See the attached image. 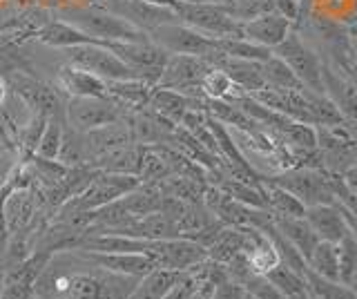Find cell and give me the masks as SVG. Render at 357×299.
<instances>
[{"label":"cell","instance_id":"cell-30","mask_svg":"<svg viewBox=\"0 0 357 299\" xmlns=\"http://www.w3.org/2000/svg\"><path fill=\"white\" fill-rule=\"evenodd\" d=\"M217 49L221 54L232 59H243V61H257L264 63L266 59L273 56V49L257 45V43L243 38V36H232V38H217Z\"/></svg>","mask_w":357,"mask_h":299},{"label":"cell","instance_id":"cell-18","mask_svg":"<svg viewBox=\"0 0 357 299\" xmlns=\"http://www.w3.org/2000/svg\"><path fill=\"white\" fill-rule=\"evenodd\" d=\"M293 29H295L293 20H288L279 12H268V14H261L248 20V23H241V36L261 47L275 49L279 43L286 40V36Z\"/></svg>","mask_w":357,"mask_h":299},{"label":"cell","instance_id":"cell-7","mask_svg":"<svg viewBox=\"0 0 357 299\" xmlns=\"http://www.w3.org/2000/svg\"><path fill=\"white\" fill-rule=\"evenodd\" d=\"M128 109L130 107L119 103L116 98H112V96H105V98L74 96L67 101V125L85 135V132H92L103 125L116 123V121H123Z\"/></svg>","mask_w":357,"mask_h":299},{"label":"cell","instance_id":"cell-42","mask_svg":"<svg viewBox=\"0 0 357 299\" xmlns=\"http://www.w3.org/2000/svg\"><path fill=\"white\" fill-rule=\"evenodd\" d=\"M340 176H342V181L346 183V187H349V190H353V192L357 194V163L351 165V168L346 170V172H342Z\"/></svg>","mask_w":357,"mask_h":299},{"label":"cell","instance_id":"cell-25","mask_svg":"<svg viewBox=\"0 0 357 299\" xmlns=\"http://www.w3.org/2000/svg\"><path fill=\"white\" fill-rule=\"evenodd\" d=\"M275 228L288 243H293L297 248V252L308 261L312 248L317 246L319 237L315 235V230L310 228V224L306 221V217H275Z\"/></svg>","mask_w":357,"mask_h":299},{"label":"cell","instance_id":"cell-14","mask_svg":"<svg viewBox=\"0 0 357 299\" xmlns=\"http://www.w3.org/2000/svg\"><path fill=\"white\" fill-rule=\"evenodd\" d=\"M145 254L154 261L156 268H170L188 273L197 263L208 259V250L197 241H190L183 237L176 239H150Z\"/></svg>","mask_w":357,"mask_h":299},{"label":"cell","instance_id":"cell-19","mask_svg":"<svg viewBox=\"0 0 357 299\" xmlns=\"http://www.w3.org/2000/svg\"><path fill=\"white\" fill-rule=\"evenodd\" d=\"M76 250L81 252L85 259L96 263L98 268L128 275V277H137V279H141V277H145L150 270L156 268L148 254H141V252H98V250H83V248H76Z\"/></svg>","mask_w":357,"mask_h":299},{"label":"cell","instance_id":"cell-46","mask_svg":"<svg viewBox=\"0 0 357 299\" xmlns=\"http://www.w3.org/2000/svg\"><path fill=\"white\" fill-rule=\"evenodd\" d=\"M3 288H5V270L0 268V299H3Z\"/></svg>","mask_w":357,"mask_h":299},{"label":"cell","instance_id":"cell-40","mask_svg":"<svg viewBox=\"0 0 357 299\" xmlns=\"http://www.w3.org/2000/svg\"><path fill=\"white\" fill-rule=\"evenodd\" d=\"M243 286H239L237 282H232L228 273L226 277H221V279L215 284V291H212V299H241L243 297Z\"/></svg>","mask_w":357,"mask_h":299},{"label":"cell","instance_id":"cell-8","mask_svg":"<svg viewBox=\"0 0 357 299\" xmlns=\"http://www.w3.org/2000/svg\"><path fill=\"white\" fill-rule=\"evenodd\" d=\"M103 47L114 52L123 63H128L139 74L141 81L150 85H159L163 68L170 59V54L152 40H114L105 43Z\"/></svg>","mask_w":357,"mask_h":299},{"label":"cell","instance_id":"cell-35","mask_svg":"<svg viewBox=\"0 0 357 299\" xmlns=\"http://www.w3.org/2000/svg\"><path fill=\"white\" fill-rule=\"evenodd\" d=\"M65 128H67V123H63V121L50 118V123H47V128H45L43 137H40L36 157L47 159V161H59L63 137H65Z\"/></svg>","mask_w":357,"mask_h":299},{"label":"cell","instance_id":"cell-45","mask_svg":"<svg viewBox=\"0 0 357 299\" xmlns=\"http://www.w3.org/2000/svg\"><path fill=\"white\" fill-rule=\"evenodd\" d=\"M148 3H152V5H159V7H165V9H176V5H178V0H148Z\"/></svg>","mask_w":357,"mask_h":299},{"label":"cell","instance_id":"cell-39","mask_svg":"<svg viewBox=\"0 0 357 299\" xmlns=\"http://www.w3.org/2000/svg\"><path fill=\"white\" fill-rule=\"evenodd\" d=\"M199 282H197V277L192 275V273H185L183 275V279L181 282H178L174 288H172V291L170 293H167L163 299H192L195 297V293L199 291Z\"/></svg>","mask_w":357,"mask_h":299},{"label":"cell","instance_id":"cell-47","mask_svg":"<svg viewBox=\"0 0 357 299\" xmlns=\"http://www.w3.org/2000/svg\"><path fill=\"white\" fill-rule=\"evenodd\" d=\"M241 299H257V297H255V295H252V293H248V291H245V293H243V297H241Z\"/></svg>","mask_w":357,"mask_h":299},{"label":"cell","instance_id":"cell-16","mask_svg":"<svg viewBox=\"0 0 357 299\" xmlns=\"http://www.w3.org/2000/svg\"><path fill=\"white\" fill-rule=\"evenodd\" d=\"M321 79H324V94L337 105L346 125L357 130V79L324 61H321Z\"/></svg>","mask_w":357,"mask_h":299},{"label":"cell","instance_id":"cell-3","mask_svg":"<svg viewBox=\"0 0 357 299\" xmlns=\"http://www.w3.org/2000/svg\"><path fill=\"white\" fill-rule=\"evenodd\" d=\"M61 18L96 38L100 45L114 40H150L145 31L132 27L103 7H67L61 12Z\"/></svg>","mask_w":357,"mask_h":299},{"label":"cell","instance_id":"cell-20","mask_svg":"<svg viewBox=\"0 0 357 299\" xmlns=\"http://www.w3.org/2000/svg\"><path fill=\"white\" fill-rule=\"evenodd\" d=\"M306 221L310 228L315 230V235L321 241L340 243L346 235H351L349 221H346L342 208L335 204H319V206H308L306 208Z\"/></svg>","mask_w":357,"mask_h":299},{"label":"cell","instance_id":"cell-23","mask_svg":"<svg viewBox=\"0 0 357 299\" xmlns=\"http://www.w3.org/2000/svg\"><path fill=\"white\" fill-rule=\"evenodd\" d=\"M150 109H154L156 114H161L174 125H181L183 116L188 114V109H204V98H190L181 92L165 90V87L156 85L150 96Z\"/></svg>","mask_w":357,"mask_h":299},{"label":"cell","instance_id":"cell-9","mask_svg":"<svg viewBox=\"0 0 357 299\" xmlns=\"http://www.w3.org/2000/svg\"><path fill=\"white\" fill-rule=\"evenodd\" d=\"M275 56L282 59L290 70L297 74V79L304 83V87L312 92L324 94V79H321V59L308 43L301 38L297 29H293L286 36L284 43L273 49Z\"/></svg>","mask_w":357,"mask_h":299},{"label":"cell","instance_id":"cell-49","mask_svg":"<svg viewBox=\"0 0 357 299\" xmlns=\"http://www.w3.org/2000/svg\"><path fill=\"white\" fill-rule=\"evenodd\" d=\"M31 299H36V295H33V297H31Z\"/></svg>","mask_w":357,"mask_h":299},{"label":"cell","instance_id":"cell-4","mask_svg":"<svg viewBox=\"0 0 357 299\" xmlns=\"http://www.w3.org/2000/svg\"><path fill=\"white\" fill-rule=\"evenodd\" d=\"M333 172L308 168V165H295V168H286L273 176H266L279 187H284L290 194H295L306 208L319 206V204H335L333 192Z\"/></svg>","mask_w":357,"mask_h":299},{"label":"cell","instance_id":"cell-36","mask_svg":"<svg viewBox=\"0 0 357 299\" xmlns=\"http://www.w3.org/2000/svg\"><path fill=\"white\" fill-rule=\"evenodd\" d=\"M167 174H172V170H170V165H167V161L161 157V152L152 146L145 148L141 170H139L141 183H159Z\"/></svg>","mask_w":357,"mask_h":299},{"label":"cell","instance_id":"cell-12","mask_svg":"<svg viewBox=\"0 0 357 299\" xmlns=\"http://www.w3.org/2000/svg\"><path fill=\"white\" fill-rule=\"evenodd\" d=\"M210 65L206 59L201 56H190V54H170L167 59L159 87L165 90L181 92L190 98H206L201 92V83L204 76L208 74Z\"/></svg>","mask_w":357,"mask_h":299},{"label":"cell","instance_id":"cell-24","mask_svg":"<svg viewBox=\"0 0 357 299\" xmlns=\"http://www.w3.org/2000/svg\"><path fill=\"white\" fill-rule=\"evenodd\" d=\"M148 146H141V143H130V146H121L116 150H109L105 154L96 157L89 168L100 170V172H114V174H132L139 176L141 170V161Z\"/></svg>","mask_w":357,"mask_h":299},{"label":"cell","instance_id":"cell-29","mask_svg":"<svg viewBox=\"0 0 357 299\" xmlns=\"http://www.w3.org/2000/svg\"><path fill=\"white\" fill-rule=\"evenodd\" d=\"M304 284L312 299H355V291L349 284L326 279V277L312 273L310 268L304 270Z\"/></svg>","mask_w":357,"mask_h":299},{"label":"cell","instance_id":"cell-48","mask_svg":"<svg viewBox=\"0 0 357 299\" xmlns=\"http://www.w3.org/2000/svg\"><path fill=\"white\" fill-rule=\"evenodd\" d=\"M351 288H353V291H355V299H357V284H355V286H351Z\"/></svg>","mask_w":357,"mask_h":299},{"label":"cell","instance_id":"cell-26","mask_svg":"<svg viewBox=\"0 0 357 299\" xmlns=\"http://www.w3.org/2000/svg\"><path fill=\"white\" fill-rule=\"evenodd\" d=\"M181 270H170V268H154L145 277H141L134 293L130 299H163L172 288L183 279Z\"/></svg>","mask_w":357,"mask_h":299},{"label":"cell","instance_id":"cell-15","mask_svg":"<svg viewBox=\"0 0 357 299\" xmlns=\"http://www.w3.org/2000/svg\"><path fill=\"white\" fill-rule=\"evenodd\" d=\"M98 7L107 9V12L123 18L126 23L145 31V34H150L152 29L161 27L165 23H176L178 20V16L172 9L152 5L148 0H100Z\"/></svg>","mask_w":357,"mask_h":299},{"label":"cell","instance_id":"cell-32","mask_svg":"<svg viewBox=\"0 0 357 299\" xmlns=\"http://www.w3.org/2000/svg\"><path fill=\"white\" fill-rule=\"evenodd\" d=\"M261 70L268 87H275V90H304V83L297 79V74L275 54L261 63Z\"/></svg>","mask_w":357,"mask_h":299},{"label":"cell","instance_id":"cell-2","mask_svg":"<svg viewBox=\"0 0 357 299\" xmlns=\"http://www.w3.org/2000/svg\"><path fill=\"white\" fill-rule=\"evenodd\" d=\"M11 94L29 109V114H40L67 123V101L70 96L59 90V85L43 81L31 72H11L5 76Z\"/></svg>","mask_w":357,"mask_h":299},{"label":"cell","instance_id":"cell-28","mask_svg":"<svg viewBox=\"0 0 357 299\" xmlns=\"http://www.w3.org/2000/svg\"><path fill=\"white\" fill-rule=\"evenodd\" d=\"M264 192L268 199V213H273L275 217H304L306 215V206L301 204L295 194L284 190V187L266 181Z\"/></svg>","mask_w":357,"mask_h":299},{"label":"cell","instance_id":"cell-10","mask_svg":"<svg viewBox=\"0 0 357 299\" xmlns=\"http://www.w3.org/2000/svg\"><path fill=\"white\" fill-rule=\"evenodd\" d=\"M174 14L178 20L195 27L210 38H232L241 36V23H237L223 5L217 3H178Z\"/></svg>","mask_w":357,"mask_h":299},{"label":"cell","instance_id":"cell-43","mask_svg":"<svg viewBox=\"0 0 357 299\" xmlns=\"http://www.w3.org/2000/svg\"><path fill=\"white\" fill-rule=\"evenodd\" d=\"M212 291H215V284H201L192 299H212Z\"/></svg>","mask_w":357,"mask_h":299},{"label":"cell","instance_id":"cell-33","mask_svg":"<svg viewBox=\"0 0 357 299\" xmlns=\"http://www.w3.org/2000/svg\"><path fill=\"white\" fill-rule=\"evenodd\" d=\"M201 92L210 101H230L239 92V87L232 83V79L223 70L210 68L204 76V83H201Z\"/></svg>","mask_w":357,"mask_h":299},{"label":"cell","instance_id":"cell-34","mask_svg":"<svg viewBox=\"0 0 357 299\" xmlns=\"http://www.w3.org/2000/svg\"><path fill=\"white\" fill-rule=\"evenodd\" d=\"M223 9L237 20V23H248V20L268 14V12H277L275 0H228Z\"/></svg>","mask_w":357,"mask_h":299},{"label":"cell","instance_id":"cell-22","mask_svg":"<svg viewBox=\"0 0 357 299\" xmlns=\"http://www.w3.org/2000/svg\"><path fill=\"white\" fill-rule=\"evenodd\" d=\"M33 38H36L40 45H47L54 49H70V47H78V45H100L96 38L87 36L85 31H81L63 18H59V20L52 18L50 23H45L36 31Z\"/></svg>","mask_w":357,"mask_h":299},{"label":"cell","instance_id":"cell-27","mask_svg":"<svg viewBox=\"0 0 357 299\" xmlns=\"http://www.w3.org/2000/svg\"><path fill=\"white\" fill-rule=\"evenodd\" d=\"M156 85H150L145 81L132 79V81H107V92L112 98H116L119 103L126 107H148L152 90Z\"/></svg>","mask_w":357,"mask_h":299},{"label":"cell","instance_id":"cell-11","mask_svg":"<svg viewBox=\"0 0 357 299\" xmlns=\"http://www.w3.org/2000/svg\"><path fill=\"white\" fill-rule=\"evenodd\" d=\"M63 54H65L67 63H72L81 70L92 72L103 81L139 79V74L134 72L128 63H123L114 52L103 47V45H78V47L63 49Z\"/></svg>","mask_w":357,"mask_h":299},{"label":"cell","instance_id":"cell-21","mask_svg":"<svg viewBox=\"0 0 357 299\" xmlns=\"http://www.w3.org/2000/svg\"><path fill=\"white\" fill-rule=\"evenodd\" d=\"M56 85H59V90L70 98H74V96H96V98L109 96L107 81L98 79L96 74L87 72V70L76 68L72 63H65L59 68Z\"/></svg>","mask_w":357,"mask_h":299},{"label":"cell","instance_id":"cell-31","mask_svg":"<svg viewBox=\"0 0 357 299\" xmlns=\"http://www.w3.org/2000/svg\"><path fill=\"white\" fill-rule=\"evenodd\" d=\"M308 268L333 282H340V263H337V246L331 241H317L308 257Z\"/></svg>","mask_w":357,"mask_h":299},{"label":"cell","instance_id":"cell-37","mask_svg":"<svg viewBox=\"0 0 357 299\" xmlns=\"http://www.w3.org/2000/svg\"><path fill=\"white\" fill-rule=\"evenodd\" d=\"M337 246V263H340V282L342 284H349L353 282L355 270H357V237L353 235H346Z\"/></svg>","mask_w":357,"mask_h":299},{"label":"cell","instance_id":"cell-1","mask_svg":"<svg viewBox=\"0 0 357 299\" xmlns=\"http://www.w3.org/2000/svg\"><path fill=\"white\" fill-rule=\"evenodd\" d=\"M137 277L109 273L78 250L56 252L36 282V299H130Z\"/></svg>","mask_w":357,"mask_h":299},{"label":"cell","instance_id":"cell-44","mask_svg":"<svg viewBox=\"0 0 357 299\" xmlns=\"http://www.w3.org/2000/svg\"><path fill=\"white\" fill-rule=\"evenodd\" d=\"M7 92H9V85H7V81H5V76H0V112H3V107H5Z\"/></svg>","mask_w":357,"mask_h":299},{"label":"cell","instance_id":"cell-38","mask_svg":"<svg viewBox=\"0 0 357 299\" xmlns=\"http://www.w3.org/2000/svg\"><path fill=\"white\" fill-rule=\"evenodd\" d=\"M243 291L252 293L257 299H286L284 293L279 291V288L268 279L266 275H257V273L243 284Z\"/></svg>","mask_w":357,"mask_h":299},{"label":"cell","instance_id":"cell-41","mask_svg":"<svg viewBox=\"0 0 357 299\" xmlns=\"http://www.w3.org/2000/svg\"><path fill=\"white\" fill-rule=\"evenodd\" d=\"M349 47H351V65H353V76L357 79V18L349 23Z\"/></svg>","mask_w":357,"mask_h":299},{"label":"cell","instance_id":"cell-5","mask_svg":"<svg viewBox=\"0 0 357 299\" xmlns=\"http://www.w3.org/2000/svg\"><path fill=\"white\" fill-rule=\"evenodd\" d=\"M139 185H141L139 176L96 170L94 179L89 181L85 190L81 194H76L74 199H70V201L59 210H70V213H92V210H98L112 201H116L121 197H126L128 192H132L134 187H139Z\"/></svg>","mask_w":357,"mask_h":299},{"label":"cell","instance_id":"cell-17","mask_svg":"<svg viewBox=\"0 0 357 299\" xmlns=\"http://www.w3.org/2000/svg\"><path fill=\"white\" fill-rule=\"evenodd\" d=\"M208 61L210 68H219L226 72L232 83L243 90L245 94H257L266 90V79H264V70H261V63L257 61H243V59H232L221 54L219 49L210 52L208 56H204Z\"/></svg>","mask_w":357,"mask_h":299},{"label":"cell","instance_id":"cell-6","mask_svg":"<svg viewBox=\"0 0 357 299\" xmlns=\"http://www.w3.org/2000/svg\"><path fill=\"white\" fill-rule=\"evenodd\" d=\"M315 139L324 170L342 174L357 163V137L351 125H315Z\"/></svg>","mask_w":357,"mask_h":299},{"label":"cell","instance_id":"cell-13","mask_svg":"<svg viewBox=\"0 0 357 299\" xmlns=\"http://www.w3.org/2000/svg\"><path fill=\"white\" fill-rule=\"evenodd\" d=\"M150 40L163 47L167 54H190V56H208L217 49V38L201 34L195 27H190L181 20L176 23H165L150 31Z\"/></svg>","mask_w":357,"mask_h":299}]
</instances>
